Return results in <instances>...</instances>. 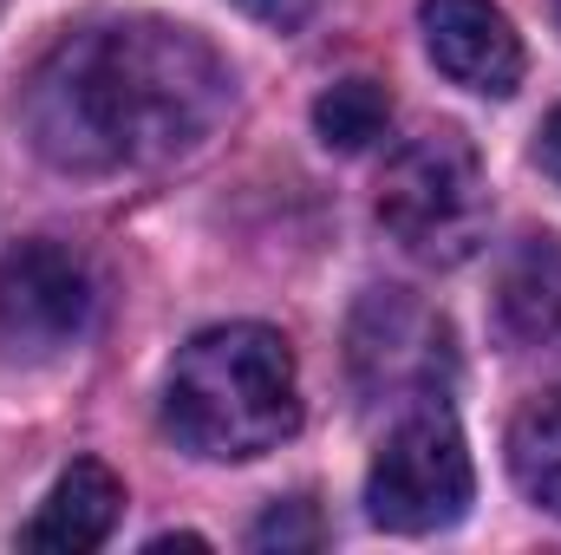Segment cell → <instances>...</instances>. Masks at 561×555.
Wrapping results in <instances>:
<instances>
[{"label": "cell", "instance_id": "obj_1", "mask_svg": "<svg viewBox=\"0 0 561 555\" xmlns=\"http://www.w3.org/2000/svg\"><path fill=\"white\" fill-rule=\"evenodd\" d=\"M236 105L229 59L183 20L125 13L66 33L26 79L20 118L66 177H125L190 157Z\"/></svg>", "mask_w": 561, "mask_h": 555}, {"label": "cell", "instance_id": "obj_2", "mask_svg": "<svg viewBox=\"0 0 561 555\" xmlns=\"http://www.w3.org/2000/svg\"><path fill=\"white\" fill-rule=\"evenodd\" d=\"M163 424L190 457L209 464H249L275 451L300 424L294 347L262 320L196 333L163 380Z\"/></svg>", "mask_w": 561, "mask_h": 555}, {"label": "cell", "instance_id": "obj_3", "mask_svg": "<svg viewBox=\"0 0 561 555\" xmlns=\"http://www.w3.org/2000/svg\"><path fill=\"white\" fill-rule=\"evenodd\" d=\"M379 223L424 269L470 262L490 236V177L477 144L457 125H431L405 138L379 177Z\"/></svg>", "mask_w": 561, "mask_h": 555}, {"label": "cell", "instance_id": "obj_4", "mask_svg": "<svg viewBox=\"0 0 561 555\" xmlns=\"http://www.w3.org/2000/svg\"><path fill=\"white\" fill-rule=\"evenodd\" d=\"M470 497H477V471H470V444L457 418L444 412V399L412 406L386 431L366 471V517L392 536H437L463 523Z\"/></svg>", "mask_w": 561, "mask_h": 555}, {"label": "cell", "instance_id": "obj_5", "mask_svg": "<svg viewBox=\"0 0 561 555\" xmlns=\"http://www.w3.org/2000/svg\"><path fill=\"white\" fill-rule=\"evenodd\" d=\"M353 380L366 399L386 406H431L457 380V340L450 320L431 314L419 294L379 287L353 314Z\"/></svg>", "mask_w": 561, "mask_h": 555}, {"label": "cell", "instance_id": "obj_6", "mask_svg": "<svg viewBox=\"0 0 561 555\" xmlns=\"http://www.w3.org/2000/svg\"><path fill=\"white\" fill-rule=\"evenodd\" d=\"M99 327V275L66 242H20L0 256V340L26 360L66 353Z\"/></svg>", "mask_w": 561, "mask_h": 555}, {"label": "cell", "instance_id": "obj_7", "mask_svg": "<svg viewBox=\"0 0 561 555\" xmlns=\"http://www.w3.org/2000/svg\"><path fill=\"white\" fill-rule=\"evenodd\" d=\"M424 53L431 66L477 92V99H510L523 86V33L496 0H424L419 7Z\"/></svg>", "mask_w": 561, "mask_h": 555}, {"label": "cell", "instance_id": "obj_8", "mask_svg": "<svg viewBox=\"0 0 561 555\" xmlns=\"http://www.w3.org/2000/svg\"><path fill=\"white\" fill-rule=\"evenodd\" d=\"M125 517V484L99 457H79L39 503V517L20 530V550L33 555H92Z\"/></svg>", "mask_w": 561, "mask_h": 555}, {"label": "cell", "instance_id": "obj_9", "mask_svg": "<svg viewBox=\"0 0 561 555\" xmlns=\"http://www.w3.org/2000/svg\"><path fill=\"white\" fill-rule=\"evenodd\" d=\"M496 327L516 347H561V236H529L496 275Z\"/></svg>", "mask_w": 561, "mask_h": 555}, {"label": "cell", "instance_id": "obj_10", "mask_svg": "<svg viewBox=\"0 0 561 555\" xmlns=\"http://www.w3.org/2000/svg\"><path fill=\"white\" fill-rule=\"evenodd\" d=\"M510 471H516L529 503L561 517V386H549L542 399H529L516 412V424H510Z\"/></svg>", "mask_w": 561, "mask_h": 555}, {"label": "cell", "instance_id": "obj_11", "mask_svg": "<svg viewBox=\"0 0 561 555\" xmlns=\"http://www.w3.org/2000/svg\"><path fill=\"white\" fill-rule=\"evenodd\" d=\"M392 125V92L379 79H340L313 99V132L327 150H373Z\"/></svg>", "mask_w": 561, "mask_h": 555}, {"label": "cell", "instance_id": "obj_12", "mask_svg": "<svg viewBox=\"0 0 561 555\" xmlns=\"http://www.w3.org/2000/svg\"><path fill=\"white\" fill-rule=\"evenodd\" d=\"M249 543L255 550H320L327 543V523H320V510L307 503V497H287V503H275L255 530H249Z\"/></svg>", "mask_w": 561, "mask_h": 555}, {"label": "cell", "instance_id": "obj_13", "mask_svg": "<svg viewBox=\"0 0 561 555\" xmlns=\"http://www.w3.org/2000/svg\"><path fill=\"white\" fill-rule=\"evenodd\" d=\"M255 20H268V26H280V33H294L307 13H313V0H242Z\"/></svg>", "mask_w": 561, "mask_h": 555}, {"label": "cell", "instance_id": "obj_14", "mask_svg": "<svg viewBox=\"0 0 561 555\" xmlns=\"http://www.w3.org/2000/svg\"><path fill=\"white\" fill-rule=\"evenodd\" d=\"M536 163H542V170H549V177L561 183V105L549 112V125H542V144H536Z\"/></svg>", "mask_w": 561, "mask_h": 555}]
</instances>
